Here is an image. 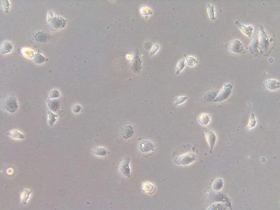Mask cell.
Segmentation results:
<instances>
[{"mask_svg": "<svg viewBox=\"0 0 280 210\" xmlns=\"http://www.w3.org/2000/svg\"><path fill=\"white\" fill-rule=\"evenodd\" d=\"M172 157L176 164L181 166L189 165L197 159V147L190 145H182L175 150Z\"/></svg>", "mask_w": 280, "mask_h": 210, "instance_id": "6da1fadb", "label": "cell"}, {"mask_svg": "<svg viewBox=\"0 0 280 210\" xmlns=\"http://www.w3.org/2000/svg\"><path fill=\"white\" fill-rule=\"evenodd\" d=\"M0 107L3 110L13 113L18 110L19 105L15 96L12 93H6L1 97Z\"/></svg>", "mask_w": 280, "mask_h": 210, "instance_id": "7a4b0ae2", "label": "cell"}, {"mask_svg": "<svg viewBox=\"0 0 280 210\" xmlns=\"http://www.w3.org/2000/svg\"><path fill=\"white\" fill-rule=\"evenodd\" d=\"M138 147L142 155L147 156L152 154L154 152L156 149L154 143L152 141L146 139L140 140Z\"/></svg>", "mask_w": 280, "mask_h": 210, "instance_id": "3957f363", "label": "cell"}, {"mask_svg": "<svg viewBox=\"0 0 280 210\" xmlns=\"http://www.w3.org/2000/svg\"><path fill=\"white\" fill-rule=\"evenodd\" d=\"M232 89L233 85L231 84L228 83L224 84L213 101L218 102L225 100L230 96Z\"/></svg>", "mask_w": 280, "mask_h": 210, "instance_id": "277c9868", "label": "cell"}, {"mask_svg": "<svg viewBox=\"0 0 280 210\" xmlns=\"http://www.w3.org/2000/svg\"><path fill=\"white\" fill-rule=\"evenodd\" d=\"M130 157L126 156L122 160L119 165L120 172L123 175L128 178L130 177Z\"/></svg>", "mask_w": 280, "mask_h": 210, "instance_id": "5b68a950", "label": "cell"}, {"mask_svg": "<svg viewBox=\"0 0 280 210\" xmlns=\"http://www.w3.org/2000/svg\"><path fill=\"white\" fill-rule=\"evenodd\" d=\"M204 135L212 151L216 141V135L212 131L208 129L204 131Z\"/></svg>", "mask_w": 280, "mask_h": 210, "instance_id": "8992f818", "label": "cell"}, {"mask_svg": "<svg viewBox=\"0 0 280 210\" xmlns=\"http://www.w3.org/2000/svg\"><path fill=\"white\" fill-rule=\"evenodd\" d=\"M280 82L275 79H269L266 80L264 85L268 90L274 91L278 90L280 86Z\"/></svg>", "mask_w": 280, "mask_h": 210, "instance_id": "52a82bcc", "label": "cell"}, {"mask_svg": "<svg viewBox=\"0 0 280 210\" xmlns=\"http://www.w3.org/2000/svg\"><path fill=\"white\" fill-rule=\"evenodd\" d=\"M134 133V128L131 125H127L122 128L120 134L123 138L128 139L133 136Z\"/></svg>", "mask_w": 280, "mask_h": 210, "instance_id": "ba28073f", "label": "cell"}, {"mask_svg": "<svg viewBox=\"0 0 280 210\" xmlns=\"http://www.w3.org/2000/svg\"><path fill=\"white\" fill-rule=\"evenodd\" d=\"M13 49V45L10 41H4L1 44L0 51L1 53L3 54L10 53L12 52Z\"/></svg>", "mask_w": 280, "mask_h": 210, "instance_id": "9c48e42d", "label": "cell"}, {"mask_svg": "<svg viewBox=\"0 0 280 210\" xmlns=\"http://www.w3.org/2000/svg\"><path fill=\"white\" fill-rule=\"evenodd\" d=\"M6 135L10 137L16 139L22 140L25 138V135L16 129L11 130L6 133Z\"/></svg>", "mask_w": 280, "mask_h": 210, "instance_id": "30bf717a", "label": "cell"}, {"mask_svg": "<svg viewBox=\"0 0 280 210\" xmlns=\"http://www.w3.org/2000/svg\"><path fill=\"white\" fill-rule=\"evenodd\" d=\"M210 118L207 114L203 113L200 114L197 118L198 123L203 126H207L210 122Z\"/></svg>", "mask_w": 280, "mask_h": 210, "instance_id": "8fae6325", "label": "cell"}, {"mask_svg": "<svg viewBox=\"0 0 280 210\" xmlns=\"http://www.w3.org/2000/svg\"><path fill=\"white\" fill-rule=\"evenodd\" d=\"M141 185L142 189L148 194H153L156 190L155 187L149 182H145L143 183Z\"/></svg>", "mask_w": 280, "mask_h": 210, "instance_id": "7c38bea8", "label": "cell"}, {"mask_svg": "<svg viewBox=\"0 0 280 210\" xmlns=\"http://www.w3.org/2000/svg\"><path fill=\"white\" fill-rule=\"evenodd\" d=\"M35 40L39 42L44 43L48 40V34L44 31L39 32L35 35Z\"/></svg>", "mask_w": 280, "mask_h": 210, "instance_id": "4fadbf2b", "label": "cell"}, {"mask_svg": "<svg viewBox=\"0 0 280 210\" xmlns=\"http://www.w3.org/2000/svg\"><path fill=\"white\" fill-rule=\"evenodd\" d=\"M47 121L50 126H52L55 124L58 118V116L50 110L47 112Z\"/></svg>", "mask_w": 280, "mask_h": 210, "instance_id": "5bb4252c", "label": "cell"}, {"mask_svg": "<svg viewBox=\"0 0 280 210\" xmlns=\"http://www.w3.org/2000/svg\"><path fill=\"white\" fill-rule=\"evenodd\" d=\"M47 105L48 108L52 111H55L58 108V104L56 100L49 99L47 100Z\"/></svg>", "mask_w": 280, "mask_h": 210, "instance_id": "9a60e30c", "label": "cell"}, {"mask_svg": "<svg viewBox=\"0 0 280 210\" xmlns=\"http://www.w3.org/2000/svg\"><path fill=\"white\" fill-rule=\"evenodd\" d=\"M93 153L95 155L104 156L107 153V151L106 149L103 147H96L93 150Z\"/></svg>", "mask_w": 280, "mask_h": 210, "instance_id": "2e32d148", "label": "cell"}, {"mask_svg": "<svg viewBox=\"0 0 280 210\" xmlns=\"http://www.w3.org/2000/svg\"><path fill=\"white\" fill-rule=\"evenodd\" d=\"M46 60V58L40 53H37L35 54L34 57V62L37 64L44 63Z\"/></svg>", "mask_w": 280, "mask_h": 210, "instance_id": "e0dca14e", "label": "cell"}, {"mask_svg": "<svg viewBox=\"0 0 280 210\" xmlns=\"http://www.w3.org/2000/svg\"><path fill=\"white\" fill-rule=\"evenodd\" d=\"M184 58L186 63L189 66H193L198 63L197 60L193 57L186 56Z\"/></svg>", "mask_w": 280, "mask_h": 210, "instance_id": "ac0fdd59", "label": "cell"}, {"mask_svg": "<svg viewBox=\"0 0 280 210\" xmlns=\"http://www.w3.org/2000/svg\"><path fill=\"white\" fill-rule=\"evenodd\" d=\"M186 96H180L175 97L173 100L174 104L175 105L181 104L185 102L188 99Z\"/></svg>", "mask_w": 280, "mask_h": 210, "instance_id": "d6986e66", "label": "cell"}, {"mask_svg": "<svg viewBox=\"0 0 280 210\" xmlns=\"http://www.w3.org/2000/svg\"><path fill=\"white\" fill-rule=\"evenodd\" d=\"M185 66V62L184 60L180 61L177 63L175 68L176 73L179 74L183 70Z\"/></svg>", "mask_w": 280, "mask_h": 210, "instance_id": "ffe728a7", "label": "cell"}, {"mask_svg": "<svg viewBox=\"0 0 280 210\" xmlns=\"http://www.w3.org/2000/svg\"><path fill=\"white\" fill-rule=\"evenodd\" d=\"M216 96V94L215 91H209L204 95V99L208 101L211 100L213 101Z\"/></svg>", "mask_w": 280, "mask_h": 210, "instance_id": "44dd1931", "label": "cell"}, {"mask_svg": "<svg viewBox=\"0 0 280 210\" xmlns=\"http://www.w3.org/2000/svg\"><path fill=\"white\" fill-rule=\"evenodd\" d=\"M208 10L210 19L212 21L215 19L214 17V7L213 5L208 4L207 5Z\"/></svg>", "mask_w": 280, "mask_h": 210, "instance_id": "7402d4cb", "label": "cell"}, {"mask_svg": "<svg viewBox=\"0 0 280 210\" xmlns=\"http://www.w3.org/2000/svg\"><path fill=\"white\" fill-rule=\"evenodd\" d=\"M59 95L60 94L58 91L56 90H52L49 94V99H52L58 98Z\"/></svg>", "mask_w": 280, "mask_h": 210, "instance_id": "603a6c76", "label": "cell"}]
</instances>
